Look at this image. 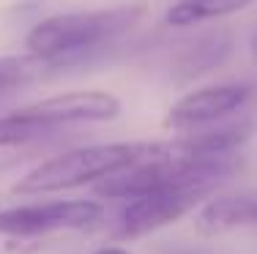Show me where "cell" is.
<instances>
[{
	"mask_svg": "<svg viewBox=\"0 0 257 254\" xmlns=\"http://www.w3.org/2000/svg\"><path fill=\"white\" fill-rule=\"evenodd\" d=\"M254 0H178L167 9L164 22L173 28H189L205 20H222L249 9Z\"/></svg>",
	"mask_w": 257,
	"mask_h": 254,
	"instance_id": "30bf717a",
	"label": "cell"
},
{
	"mask_svg": "<svg viewBox=\"0 0 257 254\" xmlns=\"http://www.w3.org/2000/svg\"><path fill=\"white\" fill-rule=\"evenodd\" d=\"M11 115L36 126H47V129L66 123H104L120 115V101L107 90H71V93L25 104Z\"/></svg>",
	"mask_w": 257,
	"mask_h": 254,
	"instance_id": "277c9868",
	"label": "cell"
},
{
	"mask_svg": "<svg viewBox=\"0 0 257 254\" xmlns=\"http://www.w3.org/2000/svg\"><path fill=\"white\" fill-rule=\"evenodd\" d=\"M208 191L200 189H183V191H151L143 197H132L126 208L118 213L115 235L123 240L143 238L159 227H167L186 216Z\"/></svg>",
	"mask_w": 257,
	"mask_h": 254,
	"instance_id": "5b68a950",
	"label": "cell"
},
{
	"mask_svg": "<svg viewBox=\"0 0 257 254\" xmlns=\"http://www.w3.org/2000/svg\"><path fill=\"white\" fill-rule=\"evenodd\" d=\"M235 52V39L230 30H211L203 33L200 39L189 41L186 47L175 55L173 66H170V80L186 85L197 77L216 71L219 66H224Z\"/></svg>",
	"mask_w": 257,
	"mask_h": 254,
	"instance_id": "52a82bcc",
	"label": "cell"
},
{
	"mask_svg": "<svg viewBox=\"0 0 257 254\" xmlns=\"http://www.w3.org/2000/svg\"><path fill=\"white\" fill-rule=\"evenodd\" d=\"M47 131H52V129L28 123V120H20V118H14V115H6V118H0V148L28 142L39 134H47Z\"/></svg>",
	"mask_w": 257,
	"mask_h": 254,
	"instance_id": "7c38bea8",
	"label": "cell"
},
{
	"mask_svg": "<svg viewBox=\"0 0 257 254\" xmlns=\"http://www.w3.org/2000/svg\"><path fill=\"white\" fill-rule=\"evenodd\" d=\"M164 145L151 142H107V145H88L60 153L50 161H41L20 183H14V194H47V191H63L74 186L101 180L123 167H132L143 159L159 156Z\"/></svg>",
	"mask_w": 257,
	"mask_h": 254,
	"instance_id": "7a4b0ae2",
	"label": "cell"
},
{
	"mask_svg": "<svg viewBox=\"0 0 257 254\" xmlns=\"http://www.w3.org/2000/svg\"><path fill=\"white\" fill-rule=\"evenodd\" d=\"M252 52H254V58H257V30H254V36H252Z\"/></svg>",
	"mask_w": 257,
	"mask_h": 254,
	"instance_id": "5bb4252c",
	"label": "cell"
},
{
	"mask_svg": "<svg viewBox=\"0 0 257 254\" xmlns=\"http://www.w3.org/2000/svg\"><path fill=\"white\" fill-rule=\"evenodd\" d=\"M96 254H128V251L120 249V246H104V249H99Z\"/></svg>",
	"mask_w": 257,
	"mask_h": 254,
	"instance_id": "4fadbf2b",
	"label": "cell"
},
{
	"mask_svg": "<svg viewBox=\"0 0 257 254\" xmlns=\"http://www.w3.org/2000/svg\"><path fill=\"white\" fill-rule=\"evenodd\" d=\"M252 96L249 85H211L186 93L170 107L164 126L167 129H203L241 110Z\"/></svg>",
	"mask_w": 257,
	"mask_h": 254,
	"instance_id": "8992f818",
	"label": "cell"
},
{
	"mask_svg": "<svg viewBox=\"0 0 257 254\" xmlns=\"http://www.w3.org/2000/svg\"><path fill=\"white\" fill-rule=\"evenodd\" d=\"M104 216V208L93 199H60L44 205H20L0 210V235L39 238L58 229H85Z\"/></svg>",
	"mask_w": 257,
	"mask_h": 254,
	"instance_id": "3957f363",
	"label": "cell"
},
{
	"mask_svg": "<svg viewBox=\"0 0 257 254\" xmlns=\"http://www.w3.org/2000/svg\"><path fill=\"white\" fill-rule=\"evenodd\" d=\"M241 227H257V194H222L205 202L194 216V229L205 238L224 235Z\"/></svg>",
	"mask_w": 257,
	"mask_h": 254,
	"instance_id": "ba28073f",
	"label": "cell"
},
{
	"mask_svg": "<svg viewBox=\"0 0 257 254\" xmlns=\"http://www.w3.org/2000/svg\"><path fill=\"white\" fill-rule=\"evenodd\" d=\"M47 69V60L39 55H9L0 58V93H9V90L25 88L28 82H33L36 77H41Z\"/></svg>",
	"mask_w": 257,
	"mask_h": 254,
	"instance_id": "8fae6325",
	"label": "cell"
},
{
	"mask_svg": "<svg viewBox=\"0 0 257 254\" xmlns=\"http://www.w3.org/2000/svg\"><path fill=\"white\" fill-rule=\"evenodd\" d=\"M140 6H120L104 11H77L55 14L30 28L25 47L30 55L47 60V69H74L101 55L120 33L140 20Z\"/></svg>",
	"mask_w": 257,
	"mask_h": 254,
	"instance_id": "6da1fadb",
	"label": "cell"
},
{
	"mask_svg": "<svg viewBox=\"0 0 257 254\" xmlns=\"http://www.w3.org/2000/svg\"><path fill=\"white\" fill-rule=\"evenodd\" d=\"M252 131H254V123L243 118V120H235V123L216 126V129L192 131L189 137H181L178 142L170 145V150L186 156H227V153H235L241 145H246Z\"/></svg>",
	"mask_w": 257,
	"mask_h": 254,
	"instance_id": "9c48e42d",
	"label": "cell"
}]
</instances>
